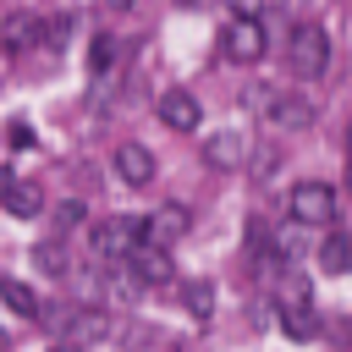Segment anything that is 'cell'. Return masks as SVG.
Returning a JSON list of instances; mask_svg holds the SVG:
<instances>
[{"label":"cell","instance_id":"cell-24","mask_svg":"<svg viewBox=\"0 0 352 352\" xmlns=\"http://www.w3.org/2000/svg\"><path fill=\"white\" fill-rule=\"evenodd\" d=\"M231 11H236V16H253V11H258V0H231Z\"/></svg>","mask_w":352,"mask_h":352},{"label":"cell","instance_id":"cell-12","mask_svg":"<svg viewBox=\"0 0 352 352\" xmlns=\"http://www.w3.org/2000/svg\"><path fill=\"white\" fill-rule=\"evenodd\" d=\"M0 204H6V214L33 220V214H44V187H38V182H28V176H11V182L0 187Z\"/></svg>","mask_w":352,"mask_h":352},{"label":"cell","instance_id":"cell-5","mask_svg":"<svg viewBox=\"0 0 352 352\" xmlns=\"http://www.w3.org/2000/svg\"><path fill=\"white\" fill-rule=\"evenodd\" d=\"M264 253H270V264H275V270H297V264L308 258V226H297V220H286V226H270V242H264Z\"/></svg>","mask_w":352,"mask_h":352},{"label":"cell","instance_id":"cell-10","mask_svg":"<svg viewBox=\"0 0 352 352\" xmlns=\"http://www.w3.org/2000/svg\"><path fill=\"white\" fill-rule=\"evenodd\" d=\"M110 165H116V176H121L126 187H148V182H154V154H148L143 143H116Z\"/></svg>","mask_w":352,"mask_h":352},{"label":"cell","instance_id":"cell-20","mask_svg":"<svg viewBox=\"0 0 352 352\" xmlns=\"http://www.w3.org/2000/svg\"><path fill=\"white\" fill-rule=\"evenodd\" d=\"M110 60H116V38L110 33H94L88 38V72H110Z\"/></svg>","mask_w":352,"mask_h":352},{"label":"cell","instance_id":"cell-26","mask_svg":"<svg viewBox=\"0 0 352 352\" xmlns=\"http://www.w3.org/2000/svg\"><path fill=\"white\" fill-rule=\"evenodd\" d=\"M104 6H110V11H132L138 0H104Z\"/></svg>","mask_w":352,"mask_h":352},{"label":"cell","instance_id":"cell-1","mask_svg":"<svg viewBox=\"0 0 352 352\" xmlns=\"http://www.w3.org/2000/svg\"><path fill=\"white\" fill-rule=\"evenodd\" d=\"M88 242H94V253H99L104 264H121L132 248H143V242H148V220H143V214H110V220H99V226H94V236H88Z\"/></svg>","mask_w":352,"mask_h":352},{"label":"cell","instance_id":"cell-9","mask_svg":"<svg viewBox=\"0 0 352 352\" xmlns=\"http://www.w3.org/2000/svg\"><path fill=\"white\" fill-rule=\"evenodd\" d=\"M198 154H204V165L209 170H236L242 165V154H248V143H242V132H204V143H198Z\"/></svg>","mask_w":352,"mask_h":352},{"label":"cell","instance_id":"cell-8","mask_svg":"<svg viewBox=\"0 0 352 352\" xmlns=\"http://www.w3.org/2000/svg\"><path fill=\"white\" fill-rule=\"evenodd\" d=\"M154 110H160V121H165L170 132H198V121H204V110H198V99H192L187 88H165Z\"/></svg>","mask_w":352,"mask_h":352},{"label":"cell","instance_id":"cell-13","mask_svg":"<svg viewBox=\"0 0 352 352\" xmlns=\"http://www.w3.org/2000/svg\"><path fill=\"white\" fill-rule=\"evenodd\" d=\"M280 330H286L292 341H314V336H319L314 297H286V302H280Z\"/></svg>","mask_w":352,"mask_h":352},{"label":"cell","instance_id":"cell-29","mask_svg":"<svg viewBox=\"0 0 352 352\" xmlns=\"http://www.w3.org/2000/svg\"><path fill=\"white\" fill-rule=\"evenodd\" d=\"M346 176H352V170H346Z\"/></svg>","mask_w":352,"mask_h":352},{"label":"cell","instance_id":"cell-25","mask_svg":"<svg viewBox=\"0 0 352 352\" xmlns=\"http://www.w3.org/2000/svg\"><path fill=\"white\" fill-rule=\"evenodd\" d=\"M50 352H88V346H77V341H55Z\"/></svg>","mask_w":352,"mask_h":352},{"label":"cell","instance_id":"cell-2","mask_svg":"<svg viewBox=\"0 0 352 352\" xmlns=\"http://www.w3.org/2000/svg\"><path fill=\"white\" fill-rule=\"evenodd\" d=\"M286 66H292V77H319L324 66H330V38H324V28H292V44H286Z\"/></svg>","mask_w":352,"mask_h":352},{"label":"cell","instance_id":"cell-18","mask_svg":"<svg viewBox=\"0 0 352 352\" xmlns=\"http://www.w3.org/2000/svg\"><path fill=\"white\" fill-rule=\"evenodd\" d=\"M187 226H192V209H187V204H165V209L154 214V226H148V236H154V231H160V236H182Z\"/></svg>","mask_w":352,"mask_h":352},{"label":"cell","instance_id":"cell-14","mask_svg":"<svg viewBox=\"0 0 352 352\" xmlns=\"http://www.w3.org/2000/svg\"><path fill=\"white\" fill-rule=\"evenodd\" d=\"M126 270H132L143 286H160V280H170V258H165V248H154V242L132 248V253H126Z\"/></svg>","mask_w":352,"mask_h":352},{"label":"cell","instance_id":"cell-15","mask_svg":"<svg viewBox=\"0 0 352 352\" xmlns=\"http://www.w3.org/2000/svg\"><path fill=\"white\" fill-rule=\"evenodd\" d=\"M0 302L11 308V314H22V319H38L44 308H38V292L28 286V280H11V275H0Z\"/></svg>","mask_w":352,"mask_h":352},{"label":"cell","instance_id":"cell-23","mask_svg":"<svg viewBox=\"0 0 352 352\" xmlns=\"http://www.w3.org/2000/svg\"><path fill=\"white\" fill-rule=\"evenodd\" d=\"M11 143H16V148H33V126H28V121H11Z\"/></svg>","mask_w":352,"mask_h":352},{"label":"cell","instance_id":"cell-11","mask_svg":"<svg viewBox=\"0 0 352 352\" xmlns=\"http://www.w3.org/2000/svg\"><path fill=\"white\" fill-rule=\"evenodd\" d=\"M44 38V22L33 16V11H11L6 22H0V50L6 55H22V50H33Z\"/></svg>","mask_w":352,"mask_h":352},{"label":"cell","instance_id":"cell-28","mask_svg":"<svg viewBox=\"0 0 352 352\" xmlns=\"http://www.w3.org/2000/svg\"><path fill=\"white\" fill-rule=\"evenodd\" d=\"M0 352H6V336H0Z\"/></svg>","mask_w":352,"mask_h":352},{"label":"cell","instance_id":"cell-19","mask_svg":"<svg viewBox=\"0 0 352 352\" xmlns=\"http://www.w3.org/2000/svg\"><path fill=\"white\" fill-rule=\"evenodd\" d=\"M33 264H38L44 275H55V280H60V275H72V264H66V248H60V242H38V248H33Z\"/></svg>","mask_w":352,"mask_h":352},{"label":"cell","instance_id":"cell-6","mask_svg":"<svg viewBox=\"0 0 352 352\" xmlns=\"http://www.w3.org/2000/svg\"><path fill=\"white\" fill-rule=\"evenodd\" d=\"M264 116H270V126H280V132H308V126L319 121V110H314L308 94H275V99L264 104Z\"/></svg>","mask_w":352,"mask_h":352},{"label":"cell","instance_id":"cell-21","mask_svg":"<svg viewBox=\"0 0 352 352\" xmlns=\"http://www.w3.org/2000/svg\"><path fill=\"white\" fill-rule=\"evenodd\" d=\"M82 214H88V209H82L77 198H66V204H55V231H72V226H77Z\"/></svg>","mask_w":352,"mask_h":352},{"label":"cell","instance_id":"cell-27","mask_svg":"<svg viewBox=\"0 0 352 352\" xmlns=\"http://www.w3.org/2000/svg\"><path fill=\"white\" fill-rule=\"evenodd\" d=\"M346 160H352V132H346Z\"/></svg>","mask_w":352,"mask_h":352},{"label":"cell","instance_id":"cell-3","mask_svg":"<svg viewBox=\"0 0 352 352\" xmlns=\"http://www.w3.org/2000/svg\"><path fill=\"white\" fill-rule=\"evenodd\" d=\"M44 324H50L55 336L77 341V346H88V341H99V336L110 330V319H104L99 308H66V302H55V308L44 314Z\"/></svg>","mask_w":352,"mask_h":352},{"label":"cell","instance_id":"cell-17","mask_svg":"<svg viewBox=\"0 0 352 352\" xmlns=\"http://www.w3.org/2000/svg\"><path fill=\"white\" fill-rule=\"evenodd\" d=\"M176 297H182V308H187L192 319H209V314H214V286H209V280H182Z\"/></svg>","mask_w":352,"mask_h":352},{"label":"cell","instance_id":"cell-7","mask_svg":"<svg viewBox=\"0 0 352 352\" xmlns=\"http://www.w3.org/2000/svg\"><path fill=\"white\" fill-rule=\"evenodd\" d=\"M226 55H231L236 66H253V60L264 55V22H258V16H236V22L226 28Z\"/></svg>","mask_w":352,"mask_h":352},{"label":"cell","instance_id":"cell-22","mask_svg":"<svg viewBox=\"0 0 352 352\" xmlns=\"http://www.w3.org/2000/svg\"><path fill=\"white\" fill-rule=\"evenodd\" d=\"M66 33H72V16H50L44 22V38H66Z\"/></svg>","mask_w":352,"mask_h":352},{"label":"cell","instance_id":"cell-4","mask_svg":"<svg viewBox=\"0 0 352 352\" xmlns=\"http://www.w3.org/2000/svg\"><path fill=\"white\" fill-rule=\"evenodd\" d=\"M286 209H292L297 226H324V220H336V192L324 182H297L286 192Z\"/></svg>","mask_w":352,"mask_h":352},{"label":"cell","instance_id":"cell-16","mask_svg":"<svg viewBox=\"0 0 352 352\" xmlns=\"http://www.w3.org/2000/svg\"><path fill=\"white\" fill-rule=\"evenodd\" d=\"M319 270H330V275H346L352 270V231H330L319 242Z\"/></svg>","mask_w":352,"mask_h":352}]
</instances>
